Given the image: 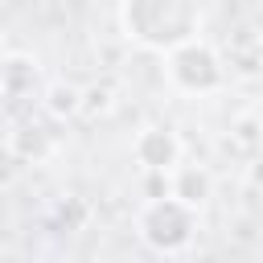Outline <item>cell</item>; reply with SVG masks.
Instances as JSON below:
<instances>
[{"label": "cell", "mask_w": 263, "mask_h": 263, "mask_svg": "<svg viewBox=\"0 0 263 263\" xmlns=\"http://www.w3.org/2000/svg\"><path fill=\"white\" fill-rule=\"evenodd\" d=\"M185 210H193L189 201H181V197H164V201H152L148 205V214H144V238L152 242V247H160V251H177V247H185L189 242V230H177V222L173 218H181Z\"/></svg>", "instance_id": "1"}]
</instances>
